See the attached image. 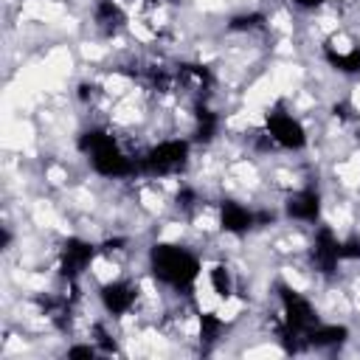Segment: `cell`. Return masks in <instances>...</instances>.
<instances>
[{
    "mask_svg": "<svg viewBox=\"0 0 360 360\" xmlns=\"http://www.w3.org/2000/svg\"><path fill=\"white\" fill-rule=\"evenodd\" d=\"M323 53L332 68H338L343 73H360V45L354 39H349L346 34L329 37L323 45Z\"/></svg>",
    "mask_w": 360,
    "mask_h": 360,
    "instance_id": "52a82bcc",
    "label": "cell"
},
{
    "mask_svg": "<svg viewBox=\"0 0 360 360\" xmlns=\"http://www.w3.org/2000/svg\"><path fill=\"white\" fill-rule=\"evenodd\" d=\"M217 225H219L225 233L242 236V233H248V231L256 225V214H253L248 205L228 200V202H222L219 211H217Z\"/></svg>",
    "mask_w": 360,
    "mask_h": 360,
    "instance_id": "9c48e42d",
    "label": "cell"
},
{
    "mask_svg": "<svg viewBox=\"0 0 360 360\" xmlns=\"http://www.w3.org/2000/svg\"><path fill=\"white\" fill-rule=\"evenodd\" d=\"M149 267H152V276L174 290V292H188L197 278H200V259L186 250L183 245H172V242H158L152 250H149Z\"/></svg>",
    "mask_w": 360,
    "mask_h": 360,
    "instance_id": "6da1fadb",
    "label": "cell"
},
{
    "mask_svg": "<svg viewBox=\"0 0 360 360\" xmlns=\"http://www.w3.org/2000/svg\"><path fill=\"white\" fill-rule=\"evenodd\" d=\"M309 259H312V267L318 273H332L338 267V262L343 259V242L335 236L332 228H318L315 231V239H312V248H309Z\"/></svg>",
    "mask_w": 360,
    "mask_h": 360,
    "instance_id": "8992f818",
    "label": "cell"
},
{
    "mask_svg": "<svg viewBox=\"0 0 360 360\" xmlns=\"http://www.w3.org/2000/svg\"><path fill=\"white\" fill-rule=\"evenodd\" d=\"M346 326H338V323H315L309 332H307V343L315 346V349H329V346H340L346 340Z\"/></svg>",
    "mask_w": 360,
    "mask_h": 360,
    "instance_id": "7c38bea8",
    "label": "cell"
},
{
    "mask_svg": "<svg viewBox=\"0 0 360 360\" xmlns=\"http://www.w3.org/2000/svg\"><path fill=\"white\" fill-rule=\"evenodd\" d=\"M96 259V248L84 239H68L62 248H59V273L62 278L68 281H76Z\"/></svg>",
    "mask_w": 360,
    "mask_h": 360,
    "instance_id": "5b68a950",
    "label": "cell"
},
{
    "mask_svg": "<svg viewBox=\"0 0 360 360\" xmlns=\"http://www.w3.org/2000/svg\"><path fill=\"white\" fill-rule=\"evenodd\" d=\"M295 8H301V11H312V8H321L326 0H290Z\"/></svg>",
    "mask_w": 360,
    "mask_h": 360,
    "instance_id": "4fadbf2b",
    "label": "cell"
},
{
    "mask_svg": "<svg viewBox=\"0 0 360 360\" xmlns=\"http://www.w3.org/2000/svg\"><path fill=\"white\" fill-rule=\"evenodd\" d=\"M93 20H96V25L101 31L112 34V31H118L127 22V11H124L121 0H98L93 6Z\"/></svg>",
    "mask_w": 360,
    "mask_h": 360,
    "instance_id": "30bf717a",
    "label": "cell"
},
{
    "mask_svg": "<svg viewBox=\"0 0 360 360\" xmlns=\"http://www.w3.org/2000/svg\"><path fill=\"white\" fill-rule=\"evenodd\" d=\"M191 160V143L186 138H163L138 158V172L149 177L180 174Z\"/></svg>",
    "mask_w": 360,
    "mask_h": 360,
    "instance_id": "7a4b0ae2",
    "label": "cell"
},
{
    "mask_svg": "<svg viewBox=\"0 0 360 360\" xmlns=\"http://www.w3.org/2000/svg\"><path fill=\"white\" fill-rule=\"evenodd\" d=\"M98 301L110 318L132 315L141 304V287L129 278H107L98 287Z\"/></svg>",
    "mask_w": 360,
    "mask_h": 360,
    "instance_id": "277c9868",
    "label": "cell"
},
{
    "mask_svg": "<svg viewBox=\"0 0 360 360\" xmlns=\"http://www.w3.org/2000/svg\"><path fill=\"white\" fill-rule=\"evenodd\" d=\"M284 211L290 219L295 222H307V225H315L318 217H321V194L315 188H298L287 197L284 202Z\"/></svg>",
    "mask_w": 360,
    "mask_h": 360,
    "instance_id": "ba28073f",
    "label": "cell"
},
{
    "mask_svg": "<svg viewBox=\"0 0 360 360\" xmlns=\"http://www.w3.org/2000/svg\"><path fill=\"white\" fill-rule=\"evenodd\" d=\"M264 138L270 146H278V149H287V152H298L307 146V129L304 124L287 112V110H273L264 121Z\"/></svg>",
    "mask_w": 360,
    "mask_h": 360,
    "instance_id": "3957f363",
    "label": "cell"
},
{
    "mask_svg": "<svg viewBox=\"0 0 360 360\" xmlns=\"http://www.w3.org/2000/svg\"><path fill=\"white\" fill-rule=\"evenodd\" d=\"M208 290L219 298V301H231L233 298V292H236V281H233V273H231V267L228 264H211L208 267Z\"/></svg>",
    "mask_w": 360,
    "mask_h": 360,
    "instance_id": "8fae6325",
    "label": "cell"
}]
</instances>
